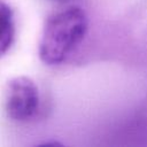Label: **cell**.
I'll list each match as a JSON object with an SVG mask.
<instances>
[{"label": "cell", "mask_w": 147, "mask_h": 147, "mask_svg": "<svg viewBox=\"0 0 147 147\" xmlns=\"http://www.w3.org/2000/svg\"><path fill=\"white\" fill-rule=\"evenodd\" d=\"M87 26V15L79 7H69L51 15L39 41L40 60L47 65L64 62L84 39Z\"/></svg>", "instance_id": "obj_1"}, {"label": "cell", "mask_w": 147, "mask_h": 147, "mask_svg": "<svg viewBox=\"0 0 147 147\" xmlns=\"http://www.w3.org/2000/svg\"><path fill=\"white\" fill-rule=\"evenodd\" d=\"M14 34L15 24L13 10L6 2L0 1V57L11 47Z\"/></svg>", "instance_id": "obj_3"}, {"label": "cell", "mask_w": 147, "mask_h": 147, "mask_svg": "<svg viewBox=\"0 0 147 147\" xmlns=\"http://www.w3.org/2000/svg\"><path fill=\"white\" fill-rule=\"evenodd\" d=\"M52 1H55V2H67L69 0H52Z\"/></svg>", "instance_id": "obj_5"}, {"label": "cell", "mask_w": 147, "mask_h": 147, "mask_svg": "<svg viewBox=\"0 0 147 147\" xmlns=\"http://www.w3.org/2000/svg\"><path fill=\"white\" fill-rule=\"evenodd\" d=\"M3 108L7 116L15 122L32 119L39 108V91L36 83L26 76H17L8 80Z\"/></svg>", "instance_id": "obj_2"}, {"label": "cell", "mask_w": 147, "mask_h": 147, "mask_svg": "<svg viewBox=\"0 0 147 147\" xmlns=\"http://www.w3.org/2000/svg\"><path fill=\"white\" fill-rule=\"evenodd\" d=\"M129 136L137 142L147 145V110L142 111L129 127Z\"/></svg>", "instance_id": "obj_4"}]
</instances>
